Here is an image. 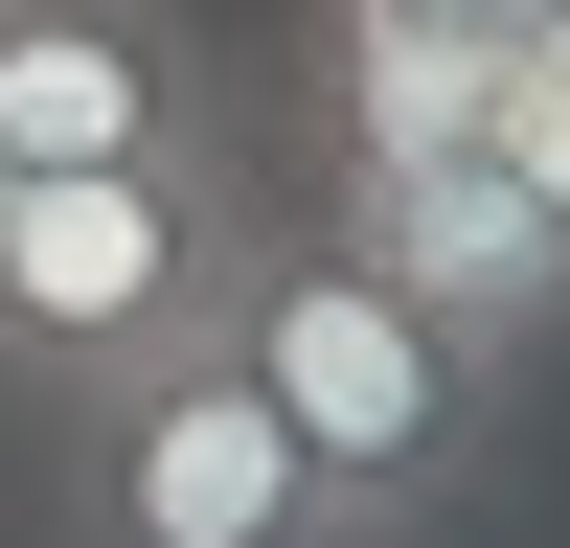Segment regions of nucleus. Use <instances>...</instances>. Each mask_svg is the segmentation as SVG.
<instances>
[{
	"instance_id": "obj_1",
	"label": "nucleus",
	"mask_w": 570,
	"mask_h": 548,
	"mask_svg": "<svg viewBox=\"0 0 570 548\" xmlns=\"http://www.w3.org/2000/svg\"><path fill=\"white\" fill-rule=\"evenodd\" d=\"M228 365H252L274 434L343 480L365 548H434L456 502L502 480V389H525L502 343H456V320L411 297L389 252H343V228H252V274H228Z\"/></svg>"
},
{
	"instance_id": "obj_2",
	"label": "nucleus",
	"mask_w": 570,
	"mask_h": 548,
	"mask_svg": "<svg viewBox=\"0 0 570 548\" xmlns=\"http://www.w3.org/2000/svg\"><path fill=\"white\" fill-rule=\"evenodd\" d=\"M228 274H252L228 137L69 160V183H23V228H0V365H23L46 411H115V389H160V365L228 343Z\"/></svg>"
},
{
	"instance_id": "obj_3",
	"label": "nucleus",
	"mask_w": 570,
	"mask_h": 548,
	"mask_svg": "<svg viewBox=\"0 0 570 548\" xmlns=\"http://www.w3.org/2000/svg\"><path fill=\"white\" fill-rule=\"evenodd\" d=\"M46 434H69V548H365L343 480L274 434V389L228 343L115 389V411H46Z\"/></svg>"
},
{
	"instance_id": "obj_4",
	"label": "nucleus",
	"mask_w": 570,
	"mask_h": 548,
	"mask_svg": "<svg viewBox=\"0 0 570 548\" xmlns=\"http://www.w3.org/2000/svg\"><path fill=\"white\" fill-rule=\"evenodd\" d=\"M0 137H23L46 183H69V160H160V137H206L183 23H160V0H0Z\"/></svg>"
},
{
	"instance_id": "obj_5",
	"label": "nucleus",
	"mask_w": 570,
	"mask_h": 548,
	"mask_svg": "<svg viewBox=\"0 0 570 548\" xmlns=\"http://www.w3.org/2000/svg\"><path fill=\"white\" fill-rule=\"evenodd\" d=\"M525 23H570V0H343V137H456Z\"/></svg>"
},
{
	"instance_id": "obj_6",
	"label": "nucleus",
	"mask_w": 570,
	"mask_h": 548,
	"mask_svg": "<svg viewBox=\"0 0 570 548\" xmlns=\"http://www.w3.org/2000/svg\"><path fill=\"white\" fill-rule=\"evenodd\" d=\"M456 160H480L502 206L548 228V274H570V23H525V46L480 69V115H456Z\"/></svg>"
},
{
	"instance_id": "obj_7",
	"label": "nucleus",
	"mask_w": 570,
	"mask_h": 548,
	"mask_svg": "<svg viewBox=\"0 0 570 548\" xmlns=\"http://www.w3.org/2000/svg\"><path fill=\"white\" fill-rule=\"evenodd\" d=\"M23 183H46V160H23V137H0V228H23Z\"/></svg>"
}]
</instances>
